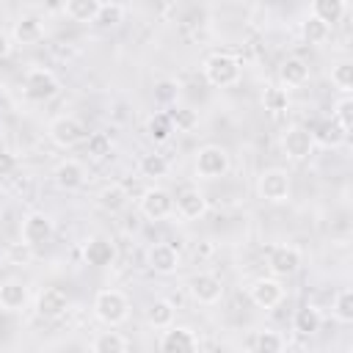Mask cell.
<instances>
[{"instance_id": "6da1fadb", "label": "cell", "mask_w": 353, "mask_h": 353, "mask_svg": "<svg viewBox=\"0 0 353 353\" xmlns=\"http://www.w3.org/2000/svg\"><path fill=\"white\" fill-rule=\"evenodd\" d=\"M94 314L105 325H121L130 314V301L121 290H99L94 298Z\"/></svg>"}, {"instance_id": "7a4b0ae2", "label": "cell", "mask_w": 353, "mask_h": 353, "mask_svg": "<svg viewBox=\"0 0 353 353\" xmlns=\"http://www.w3.org/2000/svg\"><path fill=\"white\" fill-rule=\"evenodd\" d=\"M201 72H204V77H207L210 85L226 88V85H234L240 80V61L234 55H229V52H212L204 61Z\"/></svg>"}, {"instance_id": "3957f363", "label": "cell", "mask_w": 353, "mask_h": 353, "mask_svg": "<svg viewBox=\"0 0 353 353\" xmlns=\"http://www.w3.org/2000/svg\"><path fill=\"white\" fill-rule=\"evenodd\" d=\"M290 190H292V182H290V174L284 168H265V171H259L256 193H259L262 201L281 204V201L290 199Z\"/></svg>"}, {"instance_id": "277c9868", "label": "cell", "mask_w": 353, "mask_h": 353, "mask_svg": "<svg viewBox=\"0 0 353 353\" xmlns=\"http://www.w3.org/2000/svg\"><path fill=\"white\" fill-rule=\"evenodd\" d=\"M229 165H232L229 152L218 143H207L196 152V174L201 179H221L229 174Z\"/></svg>"}, {"instance_id": "5b68a950", "label": "cell", "mask_w": 353, "mask_h": 353, "mask_svg": "<svg viewBox=\"0 0 353 353\" xmlns=\"http://www.w3.org/2000/svg\"><path fill=\"white\" fill-rule=\"evenodd\" d=\"M58 77L50 72V69H44V66H36V69H30L28 74H25V83H22V91H25V97L28 99H33V102H47V99H52L55 94H58Z\"/></svg>"}, {"instance_id": "8992f818", "label": "cell", "mask_w": 353, "mask_h": 353, "mask_svg": "<svg viewBox=\"0 0 353 353\" xmlns=\"http://www.w3.org/2000/svg\"><path fill=\"white\" fill-rule=\"evenodd\" d=\"M85 135H88L85 124L80 119H74V116H55L50 121V141L55 146H61V149H72V146L83 143Z\"/></svg>"}, {"instance_id": "52a82bcc", "label": "cell", "mask_w": 353, "mask_h": 353, "mask_svg": "<svg viewBox=\"0 0 353 353\" xmlns=\"http://www.w3.org/2000/svg\"><path fill=\"white\" fill-rule=\"evenodd\" d=\"M188 292L196 303L201 306H215L221 298H223V281L215 276V273H207V270H199L190 276L188 281Z\"/></svg>"}, {"instance_id": "ba28073f", "label": "cell", "mask_w": 353, "mask_h": 353, "mask_svg": "<svg viewBox=\"0 0 353 353\" xmlns=\"http://www.w3.org/2000/svg\"><path fill=\"white\" fill-rule=\"evenodd\" d=\"M52 218L47 212H28L25 221H22V229H19V237H22V245L28 248H39L44 243L52 240Z\"/></svg>"}, {"instance_id": "9c48e42d", "label": "cell", "mask_w": 353, "mask_h": 353, "mask_svg": "<svg viewBox=\"0 0 353 353\" xmlns=\"http://www.w3.org/2000/svg\"><path fill=\"white\" fill-rule=\"evenodd\" d=\"M138 210L149 221H165V218L174 215V196L165 188H149L138 199Z\"/></svg>"}, {"instance_id": "30bf717a", "label": "cell", "mask_w": 353, "mask_h": 353, "mask_svg": "<svg viewBox=\"0 0 353 353\" xmlns=\"http://www.w3.org/2000/svg\"><path fill=\"white\" fill-rule=\"evenodd\" d=\"M314 146H317V143H314V138H312V130H306V127H301V124L287 127L284 135H281V149H284V154H287L290 160H306V157H312Z\"/></svg>"}, {"instance_id": "8fae6325", "label": "cell", "mask_w": 353, "mask_h": 353, "mask_svg": "<svg viewBox=\"0 0 353 353\" xmlns=\"http://www.w3.org/2000/svg\"><path fill=\"white\" fill-rule=\"evenodd\" d=\"M248 298L256 309H276L281 301H284V287L276 276H262L256 279L251 287H248Z\"/></svg>"}, {"instance_id": "7c38bea8", "label": "cell", "mask_w": 353, "mask_h": 353, "mask_svg": "<svg viewBox=\"0 0 353 353\" xmlns=\"http://www.w3.org/2000/svg\"><path fill=\"white\" fill-rule=\"evenodd\" d=\"M199 336H196V331L193 328H188V325H168V328H163V336H160V350L163 353H193V350H199Z\"/></svg>"}, {"instance_id": "4fadbf2b", "label": "cell", "mask_w": 353, "mask_h": 353, "mask_svg": "<svg viewBox=\"0 0 353 353\" xmlns=\"http://www.w3.org/2000/svg\"><path fill=\"white\" fill-rule=\"evenodd\" d=\"M174 212L182 221H199L207 212V196L199 188H185L176 199H174Z\"/></svg>"}, {"instance_id": "5bb4252c", "label": "cell", "mask_w": 353, "mask_h": 353, "mask_svg": "<svg viewBox=\"0 0 353 353\" xmlns=\"http://www.w3.org/2000/svg\"><path fill=\"white\" fill-rule=\"evenodd\" d=\"M83 259H85V265H91V268H108V265L116 259V245H113V240H110V237H102V234L88 237V240L83 243Z\"/></svg>"}, {"instance_id": "9a60e30c", "label": "cell", "mask_w": 353, "mask_h": 353, "mask_svg": "<svg viewBox=\"0 0 353 353\" xmlns=\"http://www.w3.org/2000/svg\"><path fill=\"white\" fill-rule=\"evenodd\" d=\"M146 262H149V268H152L154 273L171 276V273H176V268H179V251H176L171 243H154V245H149V251H146Z\"/></svg>"}, {"instance_id": "2e32d148", "label": "cell", "mask_w": 353, "mask_h": 353, "mask_svg": "<svg viewBox=\"0 0 353 353\" xmlns=\"http://www.w3.org/2000/svg\"><path fill=\"white\" fill-rule=\"evenodd\" d=\"M69 292L61 290V287H47L41 295H39V303H36V312L44 317V320H58L69 312Z\"/></svg>"}, {"instance_id": "e0dca14e", "label": "cell", "mask_w": 353, "mask_h": 353, "mask_svg": "<svg viewBox=\"0 0 353 353\" xmlns=\"http://www.w3.org/2000/svg\"><path fill=\"white\" fill-rule=\"evenodd\" d=\"M268 268L276 279H287L301 268V254L292 245H276L268 256Z\"/></svg>"}, {"instance_id": "ac0fdd59", "label": "cell", "mask_w": 353, "mask_h": 353, "mask_svg": "<svg viewBox=\"0 0 353 353\" xmlns=\"http://www.w3.org/2000/svg\"><path fill=\"white\" fill-rule=\"evenodd\" d=\"M52 179H55V185L61 190H77L85 182V168H83V163H77V160L69 157V160H61L55 165Z\"/></svg>"}, {"instance_id": "d6986e66", "label": "cell", "mask_w": 353, "mask_h": 353, "mask_svg": "<svg viewBox=\"0 0 353 353\" xmlns=\"http://www.w3.org/2000/svg\"><path fill=\"white\" fill-rule=\"evenodd\" d=\"M279 80H281V85H287V88L303 85V83L309 80V63H306L303 58H298V55L284 58L281 66H279Z\"/></svg>"}, {"instance_id": "ffe728a7", "label": "cell", "mask_w": 353, "mask_h": 353, "mask_svg": "<svg viewBox=\"0 0 353 353\" xmlns=\"http://www.w3.org/2000/svg\"><path fill=\"white\" fill-rule=\"evenodd\" d=\"M28 303V287L17 279H8L0 284V309L3 312H22Z\"/></svg>"}, {"instance_id": "44dd1931", "label": "cell", "mask_w": 353, "mask_h": 353, "mask_svg": "<svg viewBox=\"0 0 353 353\" xmlns=\"http://www.w3.org/2000/svg\"><path fill=\"white\" fill-rule=\"evenodd\" d=\"M312 138H314V143H320V146H325V149H336V146L345 143L347 132H345L334 119H325V121H320V124L312 130Z\"/></svg>"}, {"instance_id": "7402d4cb", "label": "cell", "mask_w": 353, "mask_h": 353, "mask_svg": "<svg viewBox=\"0 0 353 353\" xmlns=\"http://www.w3.org/2000/svg\"><path fill=\"white\" fill-rule=\"evenodd\" d=\"M127 201H130V196H127V190L121 188V185H105L99 193H97V204H99V210H105V212H110V215H116V212H121L124 207H127Z\"/></svg>"}, {"instance_id": "603a6c76", "label": "cell", "mask_w": 353, "mask_h": 353, "mask_svg": "<svg viewBox=\"0 0 353 353\" xmlns=\"http://www.w3.org/2000/svg\"><path fill=\"white\" fill-rule=\"evenodd\" d=\"M174 314H176V309H174V303L165 301V298H154V301L146 306V323H149L152 328H168V325L174 323Z\"/></svg>"}, {"instance_id": "cb8c5ba5", "label": "cell", "mask_w": 353, "mask_h": 353, "mask_svg": "<svg viewBox=\"0 0 353 353\" xmlns=\"http://www.w3.org/2000/svg\"><path fill=\"white\" fill-rule=\"evenodd\" d=\"M130 347H132V342L127 336H121L119 331H102L91 342V350L94 353H127Z\"/></svg>"}, {"instance_id": "d4e9b609", "label": "cell", "mask_w": 353, "mask_h": 353, "mask_svg": "<svg viewBox=\"0 0 353 353\" xmlns=\"http://www.w3.org/2000/svg\"><path fill=\"white\" fill-rule=\"evenodd\" d=\"M102 0H63V14L72 22H94Z\"/></svg>"}, {"instance_id": "484cf974", "label": "cell", "mask_w": 353, "mask_h": 353, "mask_svg": "<svg viewBox=\"0 0 353 353\" xmlns=\"http://www.w3.org/2000/svg\"><path fill=\"white\" fill-rule=\"evenodd\" d=\"M292 325H295V331L301 334V336H314L317 331H320V325H323V317H320V312L314 309V306H301L298 312H295V320H292Z\"/></svg>"}, {"instance_id": "4316f807", "label": "cell", "mask_w": 353, "mask_h": 353, "mask_svg": "<svg viewBox=\"0 0 353 353\" xmlns=\"http://www.w3.org/2000/svg\"><path fill=\"white\" fill-rule=\"evenodd\" d=\"M44 36V25L39 17H22L17 25H14V39L19 44H36L39 39Z\"/></svg>"}, {"instance_id": "83f0119b", "label": "cell", "mask_w": 353, "mask_h": 353, "mask_svg": "<svg viewBox=\"0 0 353 353\" xmlns=\"http://www.w3.org/2000/svg\"><path fill=\"white\" fill-rule=\"evenodd\" d=\"M312 14L325 25H334L345 17V0H312Z\"/></svg>"}, {"instance_id": "f1b7e54d", "label": "cell", "mask_w": 353, "mask_h": 353, "mask_svg": "<svg viewBox=\"0 0 353 353\" xmlns=\"http://www.w3.org/2000/svg\"><path fill=\"white\" fill-rule=\"evenodd\" d=\"M301 36H303L309 44H323V41L331 36V25H325L323 19H317L314 14H309V17L301 22Z\"/></svg>"}, {"instance_id": "f546056e", "label": "cell", "mask_w": 353, "mask_h": 353, "mask_svg": "<svg viewBox=\"0 0 353 353\" xmlns=\"http://www.w3.org/2000/svg\"><path fill=\"white\" fill-rule=\"evenodd\" d=\"M284 345H287L284 336L276 334V331H256L248 342V347L259 350V353H279V350H284Z\"/></svg>"}, {"instance_id": "4dcf8cb0", "label": "cell", "mask_w": 353, "mask_h": 353, "mask_svg": "<svg viewBox=\"0 0 353 353\" xmlns=\"http://www.w3.org/2000/svg\"><path fill=\"white\" fill-rule=\"evenodd\" d=\"M290 105V94L284 85H268L265 94H262V108L270 110V113H284Z\"/></svg>"}, {"instance_id": "1f68e13d", "label": "cell", "mask_w": 353, "mask_h": 353, "mask_svg": "<svg viewBox=\"0 0 353 353\" xmlns=\"http://www.w3.org/2000/svg\"><path fill=\"white\" fill-rule=\"evenodd\" d=\"M331 83H334V88H339V94H350L353 91V63L336 61L331 66Z\"/></svg>"}, {"instance_id": "d6a6232c", "label": "cell", "mask_w": 353, "mask_h": 353, "mask_svg": "<svg viewBox=\"0 0 353 353\" xmlns=\"http://www.w3.org/2000/svg\"><path fill=\"white\" fill-rule=\"evenodd\" d=\"M334 317L342 323V325H350L353 323V290H339L334 295Z\"/></svg>"}, {"instance_id": "836d02e7", "label": "cell", "mask_w": 353, "mask_h": 353, "mask_svg": "<svg viewBox=\"0 0 353 353\" xmlns=\"http://www.w3.org/2000/svg\"><path fill=\"white\" fill-rule=\"evenodd\" d=\"M146 132H149V138L157 141V143L168 141L171 132H174V124H171L168 113H154V116L149 119V124H146Z\"/></svg>"}, {"instance_id": "e575fe53", "label": "cell", "mask_w": 353, "mask_h": 353, "mask_svg": "<svg viewBox=\"0 0 353 353\" xmlns=\"http://www.w3.org/2000/svg\"><path fill=\"white\" fill-rule=\"evenodd\" d=\"M94 22L99 28H116V25L124 22V8L119 3H102L99 11H97V17H94Z\"/></svg>"}, {"instance_id": "d590c367", "label": "cell", "mask_w": 353, "mask_h": 353, "mask_svg": "<svg viewBox=\"0 0 353 353\" xmlns=\"http://www.w3.org/2000/svg\"><path fill=\"white\" fill-rule=\"evenodd\" d=\"M347 135H350V127H353V99L350 94H342L336 102H334V116H331Z\"/></svg>"}, {"instance_id": "8d00e7d4", "label": "cell", "mask_w": 353, "mask_h": 353, "mask_svg": "<svg viewBox=\"0 0 353 353\" xmlns=\"http://www.w3.org/2000/svg\"><path fill=\"white\" fill-rule=\"evenodd\" d=\"M138 168H141V174L143 176H149V179H157V176H165L168 174V160L163 157V154H143L141 157V163H138Z\"/></svg>"}, {"instance_id": "74e56055", "label": "cell", "mask_w": 353, "mask_h": 353, "mask_svg": "<svg viewBox=\"0 0 353 353\" xmlns=\"http://www.w3.org/2000/svg\"><path fill=\"white\" fill-rule=\"evenodd\" d=\"M110 149H113L110 135H105V132H91V135H85V152H88V157L102 160V157L110 154Z\"/></svg>"}, {"instance_id": "f35d334b", "label": "cell", "mask_w": 353, "mask_h": 353, "mask_svg": "<svg viewBox=\"0 0 353 353\" xmlns=\"http://www.w3.org/2000/svg\"><path fill=\"white\" fill-rule=\"evenodd\" d=\"M168 119H171V124H174L176 130H185V132L199 124L196 110H190V108H185V105H176L174 110H168Z\"/></svg>"}, {"instance_id": "ab89813d", "label": "cell", "mask_w": 353, "mask_h": 353, "mask_svg": "<svg viewBox=\"0 0 353 353\" xmlns=\"http://www.w3.org/2000/svg\"><path fill=\"white\" fill-rule=\"evenodd\" d=\"M176 91H179V85L174 80H160L154 85V99L160 105H171V102H176Z\"/></svg>"}, {"instance_id": "60d3db41", "label": "cell", "mask_w": 353, "mask_h": 353, "mask_svg": "<svg viewBox=\"0 0 353 353\" xmlns=\"http://www.w3.org/2000/svg\"><path fill=\"white\" fill-rule=\"evenodd\" d=\"M17 168V157L11 152H0V176H8Z\"/></svg>"}, {"instance_id": "b9f144b4", "label": "cell", "mask_w": 353, "mask_h": 353, "mask_svg": "<svg viewBox=\"0 0 353 353\" xmlns=\"http://www.w3.org/2000/svg\"><path fill=\"white\" fill-rule=\"evenodd\" d=\"M8 52H11V39H8V36L0 30V61H3Z\"/></svg>"}, {"instance_id": "7bdbcfd3", "label": "cell", "mask_w": 353, "mask_h": 353, "mask_svg": "<svg viewBox=\"0 0 353 353\" xmlns=\"http://www.w3.org/2000/svg\"><path fill=\"white\" fill-rule=\"evenodd\" d=\"M0 179H3V176H0Z\"/></svg>"}]
</instances>
